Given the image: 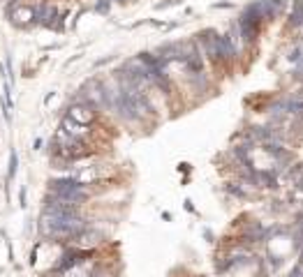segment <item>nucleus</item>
Wrapping results in <instances>:
<instances>
[{"mask_svg": "<svg viewBox=\"0 0 303 277\" xmlns=\"http://www.w3.org/2000/svg\"><path fill=\"white\" fill-rule=\"evenodd\" d=\"M49 192L63 201H70L74 206H83L90 199V187L79 183L77 178H54L49 180Z\"/></svg>", "mask_w": 303, "mask_h": 277, "instance_id": "1", "label": "nucleus"}, {"mask_svg": "<svg viewBox=\"0 0 303 277\" xmlns=\"http://www.w3.org/2000/svg\"><path fill=\"white\" fill-rule=\"evenodd\" d=\"M218 39H220V33L215 30V28H204V30H199L194 42L199 44V49L204 53V58H209L211 63L215 65H220V53H218Z\"/></svg>", "mask_w": 303, "mask_h": 277, "instance_id": "2", "label": "nucleus"}, {"mask_svg": "<svg viewBox=\"0 0 303 277\" xmlns=\"http://www.w3.org/2000/svg\"><path fill=\"white\" fill-rule=\"evenodd\" d=\"M95 116H97V109H95V106H90V104L77 99V102H72L70 106H67L65 118H70L72 123H77V125L90 127L93 125V120H95Z\"/></svg>", "mask_w": 303, "mask_h": 277, "instance_id": "3", "label": "nucleus"}, {"mask_svg": "<svg viewBox=\"0 0 303 277\" xmlns=\"http://www.w3.org/2000/svg\"><path fill=\"white\" fill-rule=\"evenodd\" d=\"M218 53H220V65L234 63V60L238 58L236 42L232 39V35L229 33H220V39H218Z\"/></svg>", "mask_w": 303, "mask_h": 277, "instance_id": "4", "label": "nucleus"}, {"mask_svg": "<svg viewBox=\"0 0 303 277\" xmlns=\"http://www.w3.org/2000/svg\"><path fill=\"white\" fill-rule=\"evenodd\" d=\"M7 19H10V21L14 23L17 28L35 26V5H19Z\"/></svg>", "mask_w": 303, "mask_h": 277, "instance_id": "5", "label": "nucleus"}, {"mask_svg": "<svg viewBox=\"0 0 303 277\" xmlns=\"http://www.w3.org/2000/svg\"><path fill=\"white\" fill-rule=\"evenodd\" d=\"M259 5H262V12H264L266 21H273V19H278L280 14H285L287 3L285 0H259Z\"/></svg>", "mask_w": 303, "mask_h": 277, "instance_id": "6", "label": "nucleus"}, {"mask_svg": "<svg viewBox=\"0 0 303 277\" xmlns=\"http://www.w3.org/2000/svg\"><path fill=\"white\" fill-rule=\"evenodd\" d=\"M257 187H266V190H276L278 187V174L271 169H257Z\"/></svg>", "mask_w": 303, "mask_h": 277, "instance_id": "7", "label": "nucleus"}, {"mask_svg": "<svg viewBox=\"0 0 303 277\" xmlns=\"http://www.w3.org/2000/svg\"><path fill=\"white\" fill-rule=\"evenodd\" d=\"M289 28H301L303 26V0H294L292 12H289Z\"/></svg>", "mask_w": 303, "mask_h": 277, "instance_id": "8", "label": "nucleus"}, {"mask_svg": "<svg viewBox=\"0 0 303 277\" xmlns=\"http://www.w3.org/2000/svg\"><path fill=\"white\" fill-rule=\"evenodd\" d=\"M225 192L236 196V199H248V190L243 183H225Z\"/></svg>", "mask_w": 303, "mask_h": 277, "instance_id": "9", "label": "nucleus"}, {"mask_svg": "<svg viewBox=\"0 0 303 277\" xmlns=\"http://www.w3.org/2000/svg\"><path fill=\"white\" fill-rule=\"evenodd\" d=\"M17 169H19V155H17V150H12L10 152V167H7V180H14Z\"/></svg>", "mask_w": 303, "mask_h": 277, "instance_id": "10", "label": "nucleus"}, {"mask_svg": "<svg viewBox=\"0 0 303 277\" xmlns=\"http://www.w3.org/2000/svg\"><path fill=\"white\" fill-rule=\"evenodd\" d=\"M111 5H114L111 0H97V3H95V12H97V14H109Z\"/></svg>", "mask_w": 303, "mask_h": 277, "instance_id": "11", "label": "nucleus"}, {"mask_svg": "<svg viewBox=\"0 0 303 277\" xmlns=\"http://www.w3.org/2000/svg\"><path fill=\"white\" fill-rule=\"evenodd\" d=\"M301 56H303V46H294V49L289 51V56H287V60H289V63H298Z\"/></svg>", "mask_w": 303, "mask_h": 277, "instance_id": "12", "label": "nucleus"}, {"mask_svg": "<svg viewBox=\"0 0 303 277\" xmlns=\"http://www.w3.org/2000/svg\"><path fill=\"white\" fill-rule=\"evenodd\" d=\"M183 0H165V3H158L155 5V10H167V7H176V5H181Z\"/></svg>", "mask_w": 303, "mask_h": 277, "instance_id": "13", "label": "nucleus"}, {"mask_svg": "<svg viewBox=\"0 0 303 277\" xmlns=\"http://www.w3.org/2000/svg\"><path fill=\"white\" fill-rule=\"evenodd\" d=\"M19 203H21V208H26V187H21V192H19Z\"/></svg>", "mask_w": 303, "mask_h": 277, "instance_id": "14", "label": "nucleus"}, {"mask_svg": "<svg viewBox=\"0 0 303 277\" xmlns=\"http://www.w3.org/2000/svg\"><path fill=\"white\" fill-rule=\"evenodd\" d=\"M215 10H222V7H232V3H218V5H213Z\"/></svg>", "mask_w": 303, "mask_h": 277, "instance_id": "15", "label": "nucleus"}, {"mask_svg": "<svg viewBox=\"0 0 303 277\" xmlns=\"http://www.w3.org/2000/svg\"><path fill=\"white\" fill-rule=\"evenodd\" d=\"M185 210H190V212H194V206L190 201H185Z\"/></svg>", "mask_w": 303, "mask_h": 277, "instance_id": "16", "label": "nucleus"}]
</instances>
